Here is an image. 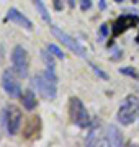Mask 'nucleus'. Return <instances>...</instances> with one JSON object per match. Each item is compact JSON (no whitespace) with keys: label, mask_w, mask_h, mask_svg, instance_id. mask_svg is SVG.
Here are the masks:
<instances>
[{"label":"nucleus","mask_w":139,"mask_h":147,"mask_svg":"<svg viewBox=\"0 0 139 147\" xmlns=\"http://www.w3.org/2000/svg\"><path fill=\"white\" fill-rule=\"evenodd\" d=\"M138 118H139V98L134 96V95H128V96L121 101V105H119L116 119H118L119 124L129 126V124H133Z\"/></svg>","instance_id":"1"},{"label":"nucleus","mask_w":139,"mask_h":147,"mask_svg":"<svg viewBox=\"0 0 139 147\" xmlns=\"http://www.w3.org/2000/svg\"><path fill=\"white\" fill-rule=\"evenodd\" d=\"M22 103H23V108L28 111H33L34 108L38 106V100H36V95L31 88H26L22 95Z\"/></svg>","instance_id":"12"},{"label":"nucleus","mask_w":139,"mask_h":147,"mask_svg":"<svg viewBox=\"0 0 139 147\" xmlns=\"http://www.w3.org/2000/svg\"><path fill=\"white\" fill-rule=\"evenodd\" d=\"M98 7H100V10H105V8H107V2H105V0H100Z\"/></svg>","instance_id":"22"},{"label":"nucleus","mask_w":139,"mask_h":147,"mask_svg":"<svg viewBox=\"0 0 139 147\" xmlns=\"http://www.w3.org/2000/svg\"><path fill=\"white\" fill-rule=\"evenodd\" d=\"M39 129H41V121L39 118H30L28 121V126L23 129V136L26 137L28 141H33V139H36L39 137Z\"/></svg>","instance_id":"11"},{"label":"nucleus","mask_w":139,"mask_h":147,"mask_svg":"<svg viewBox=\"0 0 139 147\" xmlns=\"http://www.w3.org/2000/svg\"><path fill=\"white\" fill-rule=\"evenodd\" d=\"M54 8L56 10H62V0H54Z\"/></svg>","instance_id":"21"},{"label":"nucleus","mask_w":139,"mask_h":147,"mask_svg":"<svg viewBox=\"0 0 139 147\" xmlns=\"http://www.w3.org/2000/svg\"><path fill=\"white\" fill-rule=\"evenodd\" d=\"M105 144L110 147H119V146H123V134H121V131L118 129L115 124H108L107 127V132H105Z\"/></svg>","instance_id":"9"},{"label":"nucleus","mask_w":139,"mask_h":147,"mask_svg":"<svg viewBox=\"0 0 139 147\" xmlns=\"http://www.w3.org/2000/svg\"><path fill=\"white\" fill-rule=\"evenodd\" d=\"M11 65H13V72L25 79L28 75V65H30V61H28V53L23 46H15L13 51H11Z\"/></svg>","instance_id":"4"},{"label":"nucleus","mask_w":139,"mask_h":147,"mask_svg":"<svg viewBox=\"0 0 139 147\" xmlns=\"http://www.w3.org/2000/svg\"><path fill=\"white\" fill-rule=\"evenodd\" d=\"M51 33H53V36H54V38H57L59 41L64 44V46H67L70 51H72V53H75L77 56H80V57H85V56H87L85 47L82 46L80 42L77 41V39H74L72 36H69V34H67L65 31H62L61 28L53 26V28H51Z\"/></svg>","instance_id":"6"},{"label":"nucleus","mask_w":139,"mask_h":147,"mask_svg":"<svg viewBox=\"0 0 139 147\" xmlns=\"http://www.w3.org/2000/svg\"><path fill=\"white\" fill-rule=\"evenodd\" d=\"M119 72L123 74V75L133 77V79H139V74L136 72V69H134V67H121V69H119Z\"/></svg>","instance_id":"17"},{"label":"nucleus","mask_w":139,"mask_h":147,"mask_svg":"<svg viewBox=\"0 0 139 147\" xmlns=\"http://www.w3.org/2000/svg\"><path fill=\"white\" fill-rule=\"evenodd\" d=\"M41 59L44 61V64H46V67H51V69H54V67H56V65H54L53 54L49 53V51H41Z\"/></svg>","instance_id":"16"},{"label":"nucleus","mask_w":139,"mask_h":147,"mask_svg":"<svg viewBox=\"0 0 139 147\" xmlns=\"http://www.w3.org/2000/svg\"><path fill=\"white\" fill-rule=\"evenodd\" d=\"M92 7V0H80V10L87 11Z\"/></svg>","instance_id":"19"},{"label":"nucleus","mask_w":139,"mask_h":147,"mask_svg":"<svg viewBox=\"0 0 139 147\" xmlns=\"http://www.w3.org/2000/svg\"><path fill=\"white\" fill-rule=\"evenodd\" d=\"M33 3H34V7H36L38 13L41 15V18H43L46 23H51V15H49L48 8H46V5L43 3V0H33Z\"/></svg>","instance_id":"14"},{"label":"nucleus","mask_w":139,"mask_h":147,"mask_svg":"<svg viewBox=\"0 0 139 147\" xmlns=\"http://www.w3.org/2000/svg\"><path fill=\"white\" fill-rule=\"evenodd\" d=\"M107 34H108V25H105V23H103L102 26H100V36L107 38Z\"/></svg>","instance_id":"20"},{"label":"nucleus","mask_w":139,"mask_h":147,"mask_svg":"<svg viewBox=\"0 0 139 147\" xmlns=\"http://www.w3.org/2000/svg\"><path fill=\"white\" fill-rule=\"evenodd\" d=\"M33 85L36 87V90L41 93L43 98L46 100H54L57 96V87H56V80H53L46 72H41V74H36L33 77Z\"/></svg>","instance_id":"3"},{"label":"nucleus","mask_w":139,"mask_h":147,"mask_svg":"<svg viewBox=\"0 0 139 147\" xmlns=\"http://www.w3.org/2000/svg\"><path fill=\"white\" fill-rule=\"evenodd\" d=\"M22 121H23V115L18 106H15V105L7 106L5 113H3V123H5V127L10 136H15L16 132L20 131Z\"/></svg>","instance_id":"5"},{"label":"nucleus","mask_w":139,"mask_h":147,"mask_svg":"<svg viewBox=\"0 0 139 147\" xmlns=\"http://www.w3.org/2000/svg\"><path fill=\"white\" fill-rule=\"evenodd\" d=\"M88 127H92V129H90V134L87 136V144L88 146H95V144H98V139H100V134H98L100 132V123L96 119L92 121Z\"/></svg>","instance_id":"13"},{"label":"nucleus","mask_w":139,"mask_h":147,"mask_svg":"<svg viewBox=\"0 0 139 147\" xmlns=\"http://www.w3.org/2000/svg\"><path fill=\"white\" fill-rule=\"evenodd\" d=\"M139 23V16L138 15H119L113 23V36L116 38L119 34H123L126 30L134 28Z\"/></svg>","instance_id":"8"},{"label":"nucleus","mask_w":139,"mask_h":147,"mask_svg":"<svg viewBox=\"0 0 139 147\" xmlns=\"http://www.w3.org/2000/svg\"><path fill=\"white\" fill-rule=\"evenodd\" d=\"M2 87L7 92V95L11 96V98H20L22 96V87H20V82L16 80L13 70H5L3 72V75H2Z\"/></svg>","instance_id":"7"},{"label":"nucleus","mask_w":139,"mask_h":147,"mask_svg":"<svg viewBox=\"0 0 139 147\" xmlns=\"http://www.w3.org/2000/svg\"><path fill=\"white\" fill-rule=\"evenodd\" d=\"M48 51L57 59H64L65 57V54L62 53V49H61L59 46H56V44H48Z\"/></svg>","instance_id":"15"},{"label":"nucleus","mask_w":139,"mask_h":147,"mask_svg":"<svg viewBox=\"0 0 139 147\" xmlns=\"http://www.w3.org/2000/svg\"><path fill=\"white\" fill-rule=\"evenodd\" d=\"M69 116L72 123H74L77 127H80V129H85V127L90 126V115H88V111H87L85 105L82 103L80 98H77V96H72L69 100Z\"/></svg>","instance_id":"2"},{"label":"nucleus","mask_w":139,"mask_h":147,"mask_svg":"<svg viewBox=\"0 0 139 147\" xmlns=\"http://www.w3.org/2000/svg\"><path fill=\"white\" fill-rule=\"evenodd\" d=\"M5 20L11 21V23H15V25H18V26H22V28H25V30H28V31H31L33 30V23L23 15L22 11L16 10V8H10V10L7 11Z\"/></svg>","instance_id":"10"},{"label":"nucleus","mask_w":139,"mask_h":147,"mask_svg":"<svg viewBox=\"0 0 139 147\" xmlns=\"http://www.w3.org/2000/svg\"><path fill=\"white\" fill-rule=\"evenodd\" d=\"M115 2H116V3H121V2H124V0H115Z\"/></svg>","instance_id":"23"},{"label":"nucleus","mask_w":139,"mask_h":147,"mask_svg":"<svg viewBox=\"0 0 139 147\" xmlns=\"http://www.w3.org/2000/svg\"><path fill=\"white\" fill-rule=\"evenodd\" d=\"M90 67L93 69V72H95L96 75L100 77V79H103V80H110V75H108L107 72H103L102 69H98V67H96V65H95V64H92V62H90Z\"/></svg>","instance_id":"18"}]
</instances>
